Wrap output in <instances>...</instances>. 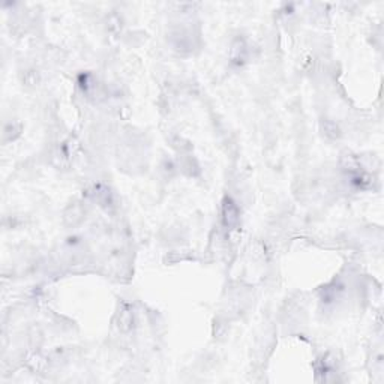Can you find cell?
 Instances as JSON below:
<instances>
[{"mask_svg":"<svg viewBox=\"0 0 384 384\" xmlns=\"http://www.w3.org/2000/svg\"><path fill=\"white\" fill-rule=\"evenodd\" d=\"M239 219H240V212H239V207L237 204L234 203L231 198L227 197L222 203V221H224V225L228 228V230H233L234 227L239 224Z\"/></svg>","mask_w":384,"mask_h":384,"instance_id":"obj_1","label":"cell"},{"mask_svg":"<svg viewBox=\"0 0 384 384\" xmlns=\"http://www.w3.org/2000/svg\"><path fill=\"white\" fill-rule=\"evenodd\" d=\"M246 53H248V50H246V44L243 42V39H236L233 42V46H231V60H233V63H237V65L243 63L245 59H246Z\"/></svg>","mask_w":384,"mask_h":384,"instance_id":"obj_2","label":"cell"},{"mask_svg":"<svg viewBox=\"0 0 384 384\" xmlns=\"http://www.w3.org/2000/svg\"><path fill=\"white\" fill-rule=\"evenodd\" d=\"M119 317H120V324H119V327H120L122 330H128V329L131 327V324H132V314H131L128 309H122Z\"/></svg>","mask_w":384,"mask_h":384,"instance_id":"obj_3","label":"cell"}]
</instances>
